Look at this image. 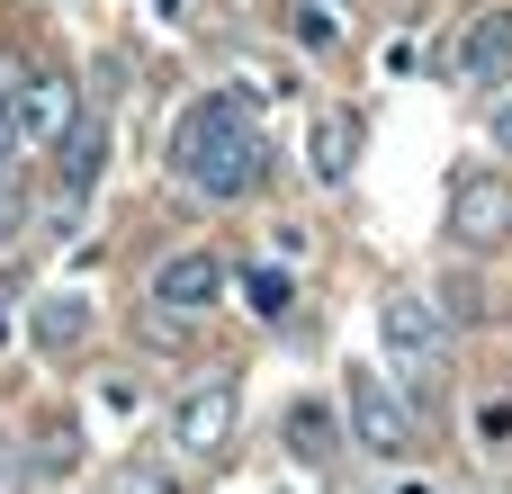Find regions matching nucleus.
Returning a JSON list of instances; mask_svg holds the SVG:
<instances>
[{"mask_svg":"<svg viewBox=\"0 0 512 494\" xmlns=\"http://www.w3.org/2000/svg\"><path fill=\"white\" fill-rule=\"evenodd\" d=\"M171 180L207 207H234L270 180V144L252 126V99L243 90H207L180 126H171Z\"/></svg>","mask_w":512,"mask_h":494,"instance_id":"1","label":"nucleus"},{"mask_svg":"<svg viewBox=\"0 0 512 494\" xmlns=\"http://www.w3.org/2000/svg\"><path fill=\"white\" fill-rule=\"evenodd\" d=\"M378 342H387L396 378H414V387L450 378V306H441V297H423V288H387V297H378Z\"/></svg>","mask_w":512,"mask_h":494,"instance_id":"2","label":"nucleus"},{"mask_svg":"<svg viewBox=\"0 0 512 494\" xmlns=\"http://www.w3.org/2000/svg\"><path fill=\"white\" fill-rule=\"evenodd\" d=\"M342 423H351V450H369L378 468H414V450H423L414 405H405L378 369H351V387H342Z\"/></svg>","mask_w":512,"mask_h":494,"instance_id":"3","label":"nucleus"},{"mask_svg":"<svg viewBox=\"0 0 512 494\" xmlns=\"http://www.w3.org/2000/svg\"><path fill=\"white\" fill-rule=\"evenodd\" d=\"M225 288H234V270H225V252H207V243H180V252H162L153 261V315L180 333V324H198V315H216L225 306Z\"/></svg>","mask_w":512,"mask_h":494,"instance_id":"4","label":"nucleus"},{"mask_svg":"<svg viewBox=\"0 0 512 494\" xmlns=\"http://www.w3.org/2000/svg\"><path fill=\"white\" fill-rule=\"evenodd\" d=\"M450 243H459V252H495V243H512V180L504 171L468 162V171L450 180Z\"/></svg>","mask_w":512,"mask_h":494,"instance_id":"5","label":"nucleus"},{"mask_svg":"<svg viewBox=\"0 0 512 494\" xmlns=\"http://www.w3.org/2000/svg\"><path fill=\"white\" fill-rule=\"evenodd\" d=\"M234 423H243V387L216 369V378H198V387L171 405V450L216 459V450H234Z\"/></svg>","mask_w":512,"mask_h":494,"instance_id":"6","label":"nucleus"},{"mask_svg":"<svg viewBox=\"0 0 512 494\" xmlns=\"http://www.w3.org/2000/svg\"><path fill=\"white\" fill-rule=\"evenodd\" d=\"M81 135V90H72V72H27L18 81V144L27 153H63Z\"/></svg>","mask_w":512,"mask_h":494,"instance_id":"7","label":"nucleus"},{"mask_svg":"<svg viewBox=\"0 0 512 494\" xmlns=\"http://www.w3.org/2000/svg\"><path fill=\"white\" fill-rule=\"evenodd\" d=\"M512 72V9H477L468 36H459V81L468 90H495Z\"/></svg>","mask_w":512,"mask_h":494,"instance_id":"8","label":"nucleus"},{"mask_svg":"<svg viewBox=\"0 0 512 494\" xmlns=\"http://www.w3.org/2000/svg\"><path fill=\"white\" fill-rule=\"evenodd\" d=\"M351 162H360V117H351V108H315V126H306V171H315L324 189H342Z\"/></svg>","mask_w":512,"mask_h":494,"instance_id":"9","label":"nucleus"},{"mask_svg":"<svg viewBox=\"0 0 512 494\" xmlns=\"http://www.w3.org/2000/svg\"><path fill=\"white\" fill-rule=\"evenodd\" d=\"M342 432H351V423H333V405H288V450H297L306 468H324V459L342 450Z\"/></svg>","mask_w":512,"mask_h":494,"instance_id":"10","label":"nucleus"},{"mask_svg":"<svg viewBox=\"0 0 512 494\" xmlns=\"http://www.w3.org/2000/svg\"><path fill=\"white\" fill-rule=\"evenodd\" d=\"M234 288H243V306H252L261 324H288V306H297V288H288V270H243Z\"/></svg>","mask_w":512,"mask_h":494,"instance_id":"11","label":"nucleus"},{"mask_svg":"<svg viewBox=\"0 0 512 494\" xmlns=\"http://www.w3.org/2000/svg\"><path fill=\"white\" fill-rule=\"evenodd\" d=\"M36 342L45 351H72L81 342V297H36Z\"/></svg>","mask_w":512,"mask_h":494,"instance_id":"12","label":"nucleus"},{"mask_svg":"<svg viewBox=\"0 0 512 494\" xmlns=\"http://www.w3.org/2000/svg\"><path fill=\"white\" fill-rule=\"evenodd\" d=\"M36 468H81V432H72V423H45V450H36Z\"/></svg>","mask_w":512,"mask_h":494,"instance_id":"13","label":"nucleus"},{"mask_svg":"<svg viewBox=\"0 0 512 494\" xmlns=\"http://www.w3.org/2000/svg\"><path fill=\"white\" fill-rule=\"evenodd\" d=\"M117 494H189V486H180L171 468H126V477H117Z\"/></svg>","mask_w":512,"mask_h":494,"instance_id":"14","label":"nucleus"},{"mask_svg":"<svg viewBox=\"0 0 512 494\" xmlns=\"http://www.w3.org/2000/svg\"><path fill=\"white\" fill-rule=\"evenodd\" d=\"M27 477H36V468H27V450H9V441H0V494H27Z\"/></svg>","mask_w":512,"mask_h":494,"instance_id":"15","label":"nucleus"},{"mask_svg":"<svg viewBox=\"0 0 512 494\" xmlns=\"http://www.w3.org/2000/svg\"><path fill=\"white\" fill-rule=\"evenodd\" d=\"M477 432H486V441H512V405H504V396H495V405L477 414Z\"/></svg>","mask_w":512,"mask_h":494,"instance_id":"16","label":"nucleus"},{"mask_svg":"<svg viewBox=\"0 0 512 494\" xmlns=\"http://www.w3.org/2000/svg\"><path fill=\"white\" fill-rule=\"evenodd\" d=\"M495 153H512V99H495Z\"/></svg>","mask_w":512,"mask_h":494,"instance_id":"17","label":"nucleus"},{"mask_svg":"<svg viewBox=\"0 0 512 494\" xmlns=\"http://www.w3.org/2000/svg\"><path fill=\"white\" fill-rule=\"evenodd\" d=\"M396 494H432V486H396Z\"/></svg>","mask_w":512,"mask_h":494,"instance_id":"18","label":"nucleus"}]
</instances>
